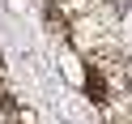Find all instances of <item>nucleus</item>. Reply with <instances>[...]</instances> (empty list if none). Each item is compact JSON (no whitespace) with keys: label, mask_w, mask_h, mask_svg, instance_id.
<instances>
[{"label":"nucleus","mask_w":132,"mask_h":124,"mask_svg":"<svg viewBox=\"0 0 132 124\" xmlns=\"http://www.w3.org/2000/svg\"><path fill=\"white\" fill-rule=\"evenodd\" d=\"M85 94L94 98V103H102V98H106V86H102V77H98V73H89V77H85Z\"/></svg>","instance_id":"obj_1"}]
</instances>
